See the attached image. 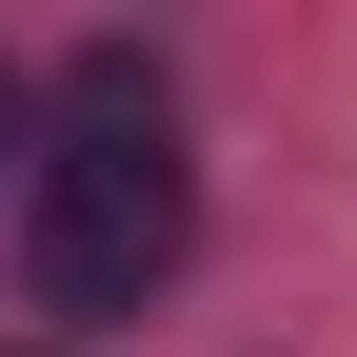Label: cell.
Returning <instances> with one entry per match:
<instances>
[{"label": "cell", "mask_w": 357, "mask_h": 357, "mask_svg": "<svg viewBox=\"0 0 357 357\" xmlns=\"http://www.w3.org/2000/svg\"><path fill=\"white\" fill-rule=\"evenodd\" d=\"M178 258H199V178H178V139H159V79L139 60H79V139L40 159V199H20L40 318H139Z\"/></svg>", "instance_id": "1"}, {"label": "cell", "mask_w": 357, "mask_h": 357, "mask_svg": "<svg viewBox=\"0 0 357 357\" xmlns=\"http://www.w3.org/2000/svg\"><path fill=\"white\" fill-rule=\"evenodd\" d=\"M0 139H20V79H0Z\"/></svg>", "instance_id": "2"}]
</instances>
